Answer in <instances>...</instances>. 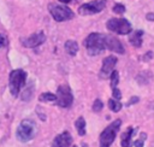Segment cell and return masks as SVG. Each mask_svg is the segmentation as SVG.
I'll return each mask as SVG.
<instances>
[{
	"label": "cell",
	"instance_id": "obj_1",
	"mask_svg": "<svg viewBox=\"0 0 154 147\" xmlns=\"http://www.w3.org/2000/svg\"><path fill=\"white\" fill-rule=\"evenodd\" d=\"M84 47L89 55H97L105 51V34L91 33L84 40Z\"/></svg>",
	"mask_w": 154,
	"mask_h": 147
},
{
	"label": "cell",
	"instance_id": "obj_2",
	"mask_svg": "<svg viewBox=\"0 0 154 147\" xmlns=\"http://www.w3.org/2000/svg\"><path fill=\"white\" fill-rule=\"evenodd\" d=\"M36 124L34 120L31 119H23L20 122V124L17 128L16 131V136L19 141L22 142H28L30 141L35 135H36Z\"/></svg>",
	"mask_w": 154,
	"mask_h": 147
},
{
	"label": "cell",
	"instance_id": "obj_3",
	"mask_svg": "<svg viewBox=\"0 0 154 147\" xmlns=\"http://www.w3.org/2000/svg\"><path fill=\"white\" fill-rule=\"evenodd\" d=\"M26 80V72L22 69H17L11 71L10 77H8V86H10V90L11 94L13 96H17L20 92V89L23 88L24 83Z\"/></svg>",
	"mask_w": 154,
	"mask_h": 147
},
{
	"label": "cell",
	"instance_id": "obj_4",
	"mask_svg": "<svg viewBox=\"0 0 154 147\" xmlns=\"http://www.w3.org/2000/svg\"><path fill=\"white\" fill-rule=\"evenodd\" d=\"M122 120L117 119L113 123H111L100 135V147H109L112 145V142L116 139V135L120 128Z\"/></svg>",
	"mask_w": 154,
	"mask_h": 147
},
{
	"label": "cell",
	"instance_id": "obj_5",
	"mask_svg": "<svg viewBox=\"0 0 154 147\" xmlns=\"http://www.w3.org/2000/svg\"><path fill=\"white\" fill-rule=\"evenodd\" d=\"M106 28L120 35H128L131 31V24L125 18H111L107 20Z\"/></svg>",
	"mask_w": 154,
	"mask_h": 147
},
{
	"label": "cell",
	"instance_id": "obj_6",
	"mask_svg": "<svg viewBox=\"0 0 154 147\" xmlns=\"http://www.w3.org/2000/svg\"><path fill=\"white\" fill-rule=\"evenodd\" d=\"M48 10L53 17L54 20L57 22H65L69 20L73 17V12L70 7L63 6V5H57V4H51L48 6Z\"/></svg>",
	"mask_w": 154,
	"mask_h": 147
},
{
	"label": "cell",
	"instance_id": "obj_7",
	"mask_svg": "<svg viewBox=\"0 0 154 147\" xmlns=\"http://www.w3.org/2000/svg\"><path fill=\"white\" fill-rule=\"evenodd\" d=\"M73 96L71 93V89L69 86H59L57 90V104L60 107H70L72 105Z\"/></svg>",
	"mask_w": 154,
	"mask_h": 147
},
{
	"label": "cell",
	"instance_id": "obj_8",
	"mask_svg": "<svg viewBox=\"0 0 154 147\" xmlns=\"http://www.w3.org/2000/svg\"><path fill=\"white\" fill-rule=\"evenodd\" d=\"M106 6V1L105 0H93L90 2L83 4L82 6H79L78 8V13L82 16H88V14H95L101 12Z\"/></svg>",
	"mask_w": 154,
	"mask_h": 147
},
{
	"label": "cell",
	"instance_id": "obj_9",
	"mask_svg": "<svg viewBox=\"0 0 154 147\" xmlns=\"http://www.w3.org/2000/svg\"><path fill=\"white\" fill-rule=\"evenodd\" d=\"M117 61H118V59L114 55L106 57L102 61V66L100 70V77L101 78H108L111 76V74L114 71V66H116Z\"/></svg>",
	"mask_w": 154,
	"mask_h": 147
},
{
	"label": "cell",
	"instance_id": "obj_10",
	"mask_svg": "<svg viewBox=\"0 0 154 147\" xmlns=\"http://www.w3.org/2000/svg\"><path fill=\"white\" fill-rule=\"evenodd\" d=\"M46 40V35L43 31H38L36 34H32L30 35L29 37L26 39H22V43L24 47H28V48H34V47H37L40 46L41 43H43Z\"/></svg>",
	"mask_w": 154,
	"mask_h": 147
},
{
	"label": "cell",
	"instance_id": "obj_11",
	"mask_svg": "<svg viewBox=\"0 0 154 147\" xmlns=\"http://www.w3.org/2000/svg\"><path fill=\"white\" fill-rule=\"evenodd\" d=\"M105 47L108 48L112 52L120 53V54H123L125 52V48H124L123 43L117 37H114L112 35H105Z\"/></svg>",
	"mask_w": 154,
	"mask_h": 147
},
{
	"label": "cell",
	"instance_id": "obj_12",
	"mask_svg": "<svg viewBox=\"0 0 154 147\" xmlns=\"http://www.w3.org/2000/svg\"><path fill=\"white\" fill-rule=\"evenodd\" d=\"M71 142H72V137H71L70 133L64 131L54 139V141L52 143V147H70Z\"/></svg>",
	"mask_w": 154,
	"mask_h": 147
},
{
	"label": "cell",
	"instance_id": "obj_13",
	"mask_svg": "<svg viewBox=\"0 0 154 147\" xmlns=\"http://www.w3.org/2000/svg\"><path fill=\"white\" fill-rule=\"evenodd\" d=\"M142 36H143V30H136V31H134V33L130 35L129 42H130L134 47L138 48V47L142 46Z\"/></svg>",
	"mask_w": 154,
	"mask_h": 147
},
{
	"label": "cell",
	"instance_id": "obj_14",
	"mask_svg": "<svg viewBox=\"0 0 154 147\" xmlns=\"http://www.w3.org/2000/svg\"><path fill=\"white\" fill-rule=\"evenodd\" d=\"M132 134H134V129H132V128H128L126 131L123 133V135H122V141H120V143H122L123 147H130Z\"/></svg>",
	"mask_w": 154,
	"mask_h": 147
},
{
	"label": "cell",
	"instance_id": "obj_15",
	"mask_svg": "<svg viewBox=\"0 0 154 147\" xmlns=\"http://www.w3.org/2000/svg\"><path fill=\"white\" fill-rule=\"evenodd\" d=\"M65 49L70 55H76V53L78 52V43L73 40H67L65 42Z\"/></svg>",
	"mask_w": 154,
	"mask_h": 147
},
{
	"label": "cell",
	"instance_id": "obj_16",
	"mask_svg": "<svg viewBox=\"0 0 154 147\" xmlns=\"http://www.w3.org/2000/svg\"><path fill=\"white\" fill-rule=\"evenodd\" d=\"M75 127H76L77 133H78L79 136H83V135L85 134V120H84L83 117H79V118L76 120Z\"/></svg>",
	"mask_w": 154,
	"mask_h": 147
},
{
	"label": "cell",
	"instance_id": "obj_17",
	"mask_svg": "<svg viewBox=\"0 0 154 147\" xmlns=\"http://www.w3.org/2000/svg\"><path fill=\"white\" fill-rule=\"evenodd\" d=\"M32 93H34V84H32V82H30V83L28 84V87H26V88L24 89V92H23L22 100H24V101H29V100L31 99Z\"/></svg>",
	"mask_w": 154,
	"mask_h": 147
},
{
	"label": "cell",
	"instance_id": "obj_18",
	"mask_svg": "<svg viewBox=\"0 0 154 147\" xmlns=\"http://www.w3.org/2000/svg\"><path fill=\"white\" fill-rule=\"evenodd\" d=\"M40 101H45V102H54L57 101V95L52 94V93H43L40 95Z\"/></svg>",
	"mask_w": 154,
	"mask_h": 147
},
{
	"label": "cell",
	"instance_id": "obj_19",
	"mask_svg": "<svg viewBox=\"0 0 154 147\" xmlns=\"http://www.w3.org/2000/svg\"><path fill=\"white\" fill-rule=\"evenodd\" d=\"M108 107H109L113 112H118V111H120V108H122V104H120L118 100L109 99V100H108Z\"/></svg>",
	"mask_w": 154,
	"mask_h": 147
},
{
	"label": "cell",
	"instance_id": "obj_20",
	"mask_svg": "<svg viewBox=\"0 0 154 147\" xmlns=\"http://www.w3.org/2000/svg\"><path fill=\"white\" fill-rule=\"evenodd\" d=\"M109 78H111V87H112V89H113V88H117V84L119 83V74H118V71L114 70V71L111 74Z\"/></svg>",
	"mask_w": 154,
	"mask_h": 147
},
{
	"label": "cell",
	"instance_id": "obj_21",
	"mask_svg": "<svg viewBox=\"0 0 154 147\" xmlns=\"http://www.w3.org/2000/svg\"><path fill=\"white\" fill-rule=\"evenodd\" d=\"M113 12L117 14H123L125 12V6L123 4H116L113 6Z\"/></svg>",
	"mask_w": 154,
	"mask_h": 147
},
{
	"label": "cell",
	"instance_id": "obj_22",
	"mask_svg": "<svg viewBox=\"0 0 154 147\" xmlns=\"http://www.w3.org/2000/svg\"><path fill=\"white\" fill-rule=\"evenodd\" d=\"M102 107H103L102 101H101L100 99H96V100L94 101V104H93V111H94V112H99V111L102 110Z\"/></svg>",
	"mask_w": 154,
	"mask_h": 147
},
{
	"label": "cell",
	"instance_id": "obj_23",
	"mask_svg": "<svg viewBox=\"0 0 154 147\" xmlns=\"http://www.w3.org/2000/svg\"><path fill=\"white\" fill-rule=\"evenodd\" d=\"M144 139H146V134L143 133L142 134V139L140 140H136L135 142H134V145H135V147H143V142H144Z\"/></svg>",
	"mask_w": 154,
	"mask_h": 147
},
{
	"label": "cell",
	"instance_id": "obj_24",
	"mask_svg": "<svg viewBox=\"0 0 154 147\" xmlns=\"http://www.w3.org/2000/svg\"><path fill=\"white\" fill-rule=\"evenodd\" d=\"M113 98H114V100H118V101L122 98V93L118 88H113Z\"/></svg>",
	"mask_w": 154,
	"mask_h": 147
},
{
	"label": "cell",
	"instance_id": "obj_25",
	"mask_svg": "<svg viewBox=\"0 0 154 147\" xmlns=\"http://www.w3.org/2000/svg\"><path fill=\"white\" fill-rule=\"evenodd\" d=\"M138 100H140V99H138L137 96H132V98H131V99H130V100L128 101V104H126V106H130V105H134V104H136V102H137Z\"/></svg>",
	"mask_w": 154,
	"mask_h": 147
},
{
	"label": "cell",
	"instance_id": "obj_26",
	"mask_svg": "<svg viewBox=\"0 0 154 147\" xmlns=\"http://www.w3.org/2000/svg\"><path fill=\"white\" fill-rule=\"evenodd\" d=\"M5 46H6V39L0 34V48H2Z\"/></svg>",
	"mask_w": 154,
	"mask_h": 147
},
{
	"label": "cell",
	"instance_id": "obj_27",
	"mask_svg": "<svg viewBox=\"0 0 154 147\" xmlns=\"http://www.w3.org/2000/svg\"><path fill=\"white\" fill-rule=\"evenodd\" d=\"M152 54H153L152 52H147V53H146V55L143 57V60H146V61H147L148 59H152V57H153Z\"/></svg>",
	"mask_w": 154,
	"mask_h": 147
},
{
	"label": "cell",
	"instance_id": "obj_28",
	"mask_svg": "<svg viewBox=\"0 0 154 147\" xmlns=\"http://www.w3.org/2000/svg\"><path fill=\"white\" fill-rule=\"evenodd\" d=\"M146 18H147L148 20H154V13H148V14L146 16Z\"/></svg>",
	"mask_w": 154,
	"mask_h": 147
},
{
	"label": "cell",
	"instance_id": "obj_29",
	"mask_svg": "<svg viewBox=\"0 0 154 147\" xmlns=\"http://www.w3.org/2000/svg\"><path fill=\"white\" fill-rule=\"evenodd\" d=\"M59 1H60V2H63V4H69L71 0H59Z\"/></svg>",
	"mask_w": 154,
	"mask_h": 147
}]
</instances>
